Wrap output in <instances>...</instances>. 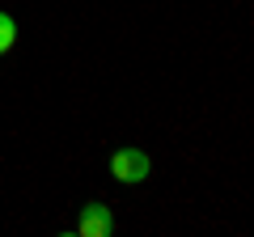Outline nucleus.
I'll list each match as a JSON object with an SVG mask.
<instances>
[{
	"label": "nucleus",
	"instance_id": "obj_3",
	"mask_svg": "<svg viewBox=\"0 0 254 237\" xmlns=\"http://www.w3.org/2000/svg\"><path fill=\"white\" fill-rule=\"evenodd\" d=\"M13 43H17V21H13V13L0 9V55L13 51Z\"/></svg>",
	"mask_w": 254,
	"mask_h": 237
},
{
	"label": "nucleus",
	"instance_id": "obj_2",
	"mask_svg": "<svg viewBox=\"0 0 254 237\" xmlns=\"http://www.w3.org/2000/svg\"><path fill=\"white\" fill-rule=\"evenodd\" d=\"M76 233L81 237H110L115 233V212L106 208V203H85L81 208V220H76Z\"/></svg>",
	"mask_w": 254,
	"mask_h": 237
},
{
	"label": "nucleus",
	"instance_id": "obj_1",
	"mask_svg": "<svg viewBox=\"0 0 254 237\" xmlns=\"http://www.w3.org/2000/svg\"><path fill=\"white\" fill-rule=\"evenodd\" d=\"M110 174H115V182L136 186V182H144L148 174H153V161H148L144 148H119V153L110 157Z\"/></svg>",
	"mask_w": 254,
	"mask_h": 237
}]
</instances>
